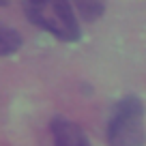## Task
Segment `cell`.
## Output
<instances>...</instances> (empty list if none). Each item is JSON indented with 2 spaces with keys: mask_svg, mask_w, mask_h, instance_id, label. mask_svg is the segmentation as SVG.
<instances>
[{
  "mask_svg": "<svg viewBox=\"0 0 146 146\" xmlns=\"http://www.w3.org/2000/svg\"><path fill=\"white\" fill-rule=\"evenodd\" d=\"M24 13H26L30 24L54 35L58 41L75 43L82 36L80 22L69 2H62V0H32V2L24 5Z\"/></svg>",
  "mask_w": 146,
  "mask_h": 146,
  "instance_id": "obj_1",
  "label": "cell"
},
{
  "mask_svg": "<svg viewBox=\"0 0 146 146\" xmlns=\"http://www.w3.org/2000/svg\"><path fill=\"white\" fill-rule=\"evenodd\" d=\"M110 146H144V103L129 95L114 105L108 125Z\"/></svg>",
  "mask_w": 146,
  "mask_h": 146,
  "instance_id": "obj_2",
  "label": "cell"
},
{
  "mask_svg": "<svg viewBox=\"0 0 146 146\" xmlns=\"http://www.w3.org/2000/svg\"><path fill=\"white\" fill-rule=\"evenodd\" d=\"M52 135H54L56 146H90L88 137L78 125L60 116L52 120Z\"/></svg>",
  "mask_w": 146,
  "mask_h": 146,
  "instance_id": "obj_3",
  "label": "cell"
},
{
  "mask_svg": "<svg viewBox=\"0 0 146 146\" xmlns=\"http://www.w3.org/2000/svg\"><path fill=\"white\" fill-rule=\"evenodd\" d=\"M24 39L15 28L0 24V56H13L15 52L22 47Z\"/></svg>",
  "mask_w": 146,
  "mask_h": 146,
  "instance_id": "obj_4",
  "label": "cell"
},
{
  "mask_svg": "<svg viewBox=\"0 0 146 146\" xmlns=\"http://www.w3.org/2000/svg\"><path fill=\"white\" fill-rule=\"evenodd\" d=\"M80 15H82L84 22H95L103 15V2H78Z\"/></svg>",
  "mask_w": 146,
  "mask_h": 146,
  "instance_id": "obj_5",
  "label": "cell"
}]
</instances>
